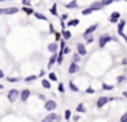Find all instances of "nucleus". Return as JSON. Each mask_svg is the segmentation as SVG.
I'll list each match as a JSON object with an SVG mask.
<instances>
[{"mask_svg": "<svg viewBox=\"0 0 127 122\" xmlns=\"http://www.w3.org/2000/svg\"><path fill=\"white\" fill-rule=\"evenodd\" d=\"M101 1H102V4H104V7H105V5H109L111 3H112V0H101Z\"/></svg>", "mask_w": 127, "mask_h": 122, "instance_id": "f704fd0d", "label": "nucleus"}, {"mask_svg": "<svg viewBox=\"0 0 127 122\" xmlns=\"http://www.w3.org/2000/svg\"><path fill=\"white\" fill-rule=\"evenodd\" d=\"M49 80H52V81H56L58 80V77H56V75L53 72H49Z\"/></svg>", "mask_w": 127, "mask_h": 122, "instance_id": "c756f323", "label": "nucleus"}, {"mask_svg": "<svg viewBox=\"0 0 127 122\" xmlns=\"http://www.w3.org/2000/svg\"><path fill=\"white\" fill-rule=\"evenodd\" d=\"M86 92H88V94H94V89H93V88H90V87H89V88L86 89Z\"/></svg>", "mask_w": 127, "mask_h": 122, "instance_id": "58836bf2", "label": "nucleus"}, {"mask_svg": "<svg viewBox=\"0 0 127 122\" xmlns=\"http://www.w3.org/2000/svg\"><path fill=\"white\" fill-rule=\"evenodd\" d=\"M64 48H66V46H64V42H63V41H62V43H60V50H63Z\"/></svg>", "mask_w": 127, "mask_h": 122, "instance_id": "79ce46f5", "label": "nucleus"}, {"mask_svg": "<svg viewBox=\"0 0 127 122\" xmlns=\"http://www.w3.org/2000/svg\"><path fill=\"white\" fill-rule=\"evenodd\" d=\"M124 26H126V20H120V22H119V24H118V33H119V34L123 33Z\"/></svg>", "mask_w": 127, "mask_h": 122, "instance_id": "2eb2a0df", "label": "nucleus"}, {"mask_svg": "<svg viewBox=\"0 0 127 122\" xmlns=\"http://www.w3.org/2000/svg\"><path fill=\"white\" fill-rule=\"evenodd\" d=\"M29 96H30V91H29V89H23V91L21 92V100H22V102H26Z\"/></svg>", "mask_w": 127, "mask_h": 122, "instance_id": "9b49d317", "label": "nucleus"}, {"mask_svg": "<svg viewBox=\"0 0 127 122\" xmlns=\"http://www.w3.org/2000/svg\"><path fill=\"white\" fill-rule=\"evenodd\" d=\"M78 70H79V67H78V62H71L68 67V73H77Z\"/></svg>", "mask_w": 127, "mask_h": 122, "instance_id": "6e6552de", "label": "nucleus"}, {"mask_svg": "<svg viewBox=\"0 0 127 122\" xmlns=\"http://www.w3.org/2000/svg\"><path fill=\"white\" fill-rule=\"evenodd\" d=\"M113 88V86H109V84H102V89H107V91H111V89Z\"/></svg>", "mask_w": 127, "mask_h": 122, "instance_id": "cd10ccee", "label": "nucleus"}, {"mask_svg": "<svg viewBox=\"0 0 127 122\" xmlns=\"http://www.w3.org/2000/svg\"><path fill=\"white\" fill-rule=\"evenodd\" d=\"M120 121H122V122H127V111H126V113H124L123 115L120 117Z\"/></svg>", "mask_w": 127, "mask_h": 122, "instance_id": "2f4dec72", "label": "nucleus"}, {"mask_svg": "<svg viewBox=\"0 0 127 122\" xmlns=\"http://www.w3.org/2000/svg\"><path fill=\"white\" fill-rule=\"evenodd\" d=\"M0 1H6V0H0Z\"/></svg>", "mask_w": 127, "mask_h": 122, "instance_id": "09e8293b", "label": "nucleus"}, {"mask_svg": "<svg viewBox=\"0 0 127 122\" xmlns=\"http://www.w3.org/2000/svg\"><path fill=\"white\" fill-rule=\"evenodd\" d=\"M23 10H25V12L28 14V15H30V14H34V12H33V10H32L30 7H26V5H25V7H23Z\"/></svg>", "mask_w": 127, "mask_h": 122, "instance_id": "c85d7f7f", "label": "nucleus"}, {"mask_svg": "<svg viewBox=\"0 0 127 122\" xmlns=\"http://www.w3.org/2000/svg\"><path fill=\"white\" fill-rule=\"evenodd\" d=\"M97 27H98V24H97V23H94V24H92V26H89V27H88V30H85V31H83V37L93 34V33L96 31V29H97Z\"/></svg>", "mask_w": 127, "mask_h": 122, "instance_id": "20e7f679", "label": "nucleus"}, {"mask_svg": "<svg viewBox=\"0 0 127 122\" xmlns=\"http://www.w3.org/2000/svg\"><path fill=\"white\" fill-rule=\"evenodd\" d=\"M70 52H71V49H70V48H64V49H63V53H64V54H68Z\"/></svg>", "mask_w": 127, "mask_h": 122, "instance_id": "4c0bfd02", "label": "nucleus"}, {"mask_svg": "<svg viewBox=\"0 0 127 122\" xmlns=\"http://www.w3.org/2000/svg\"><path fill=\"white\" fill-rule=\"evenodd\" d=\"M34 16H36L37 19H41V20H47V18H45L42 14H40V12H34Z\"/></svg>", "mask_w": 127, "mask_h": 122, "instance_id": "5701e85b", "label": "nucleus"}, {"mask_svg": "<svg viewBox=\"0 0 127 122\" xmlns=\"http://www.w3.org/2000/svg\"><path fill=\"white\" fill-rule=\"evenodd\" d=\"M66 19H67V15H66V14H63V15H62V20H66Z\"/></svg>", "mask_w": 127, "mask_h": 122, "instance_id": "a19ab883", "label": "nucleus"}, {"mask_svg": "<svg viewBox=\"0 0 127 122\" xmlns=\"http://www.w3.org/2000/svg\"><path fill=\"white\" fill-rule=\"evenodd\" d=\"M41 84H42V87H44V88H47V89H49V88H51V83H49V80H42V81H41Z\"/></svg>", "mask_w": 127, "mask_h": 122, "instance_id": "6ab92c4d", "label": "nucleus"}, {"mask_svg": "<svg viewBox=\"0 0 127 122\" xmlns=\"http://www.w3.org/2000/svg\"><path fill=\"white\" fill-rule=\"evenodd\" d=\"M56 107H58V105H56L55 100H48V102L45 103V108H47L48 111H53Z\"/></svg>", "mask_w": 127, "mask_h": 122, "instance_id": "423d86ee", "label": "nucleus"}, {"mask_svg": "<svg viewBox=\"0 0 127 122\" xmlns=\"http://www.w3.org/2000/svg\"><path fill=\"white\" fill-rule=\"evenodd\" d=\"M58 89L62 92V94H63V92H64V86H63V84H59V86H58Z\"/></svg>", "mask_w": 127, "mask_h": 122, "instance_id": "c9c22d12", "label": "nucleus"}, {"mask_svg": "<svg viewBox=\"0 0 127 122\" xmlns=\"http://www.w3.org/2000/svg\"><path fill=\"white\" fill-rule=\"evenodd\" d=\"M109 41H115V39H113L112 37H109V35H108V34H102L101 37H100V41H98V46H100V48H104V46L107 45L108 42H109Z\"/></svg>", "mask_w": 127, "mask_h": 122, "instance_id": "f257e3e1", "label": "nucleus"}, {"mask_svg": "<svg viewBox=\"0 0 127 122\" xmlns=\"http://www.w3.org/2000/svg\"><path fill=\"white\" fill-rule=\"evenodd\" d=\"M7 80L11 81V83H14V81H18V80H19V77H7Z\"/></svg>", "mask_w": 127, "mask_h": 122, "instance_id": "473e14b6", "label": "nucleus"}, {"mask_svg": "<svg viewBox=\"0 0 127 122\" xmlns=\"http://www.w3.org/2000/svg\"><path fill=\"white\" fill-rule=\"evenodd\" d=\"M22 4L26 7H30V0H22Z\"/></svg>", "mask_w": 127, "mask_h": 122, "instance_id": "72a5a7b5", "label": "nucleus"}, {"mask_svg": "<svg viewBox=\"0 0 127 122\" xmlns=\"http://www.w3.org/2000/svg\"><path fill=\"white\" fill-rule=\"evenodd\" d=\"M70 88H71L72 91H75V92H78V91H79V88H78V87L75 86V84L72 83V81H70Z\"/></svg>", "mask_w": 127, "mask_h": 122, "instance_id": "a878e982", "label": "nucleus"}, {"mask_svg": "<svg viewBox=\"0 0 127 122\" xmlns=\"http://www.w3.org/2000/svg\"><path fill=\"white\" fill-rule=\"evenodd\" d=\"M58 49H59V45H58V43H55V42H52V43L48 45V50H49L51 53H56Z\"/></svg>", "mask_w": 127, "mask_h": 122, "instance_id": "ddd939ff", "label": "nucleus"}, {"mask_svg": "<svg viewBox=\"0 0 127 122\" xmlns=\"http://www.w3.org/2000/svg\"><path fill=\"white\" fill-rule=\"evenodd\" d=\"M4 77V73H3V70H0V79H3Z\"/></svg>", "mask_w": 127, "mask_h": 122, "instance_id": "c03bdc74", "label": "nucleus"}, {"mask_svg": "<svg viewBox=\"0 0 127 122\" xmlns=\"http://www.w3.org/2000/svg\"><path fill=\"white\" fill-rule=\"evenodd\" d=\"M93 8H92V7H89V8H86V10H83L82 11V15H90V14L92 12H93Z\"/></svg>", "mask_w": 127, "mask_h": 122, "instance_id": "aec40b11", "label": "nucleus"}, {"mask_svg": "<svg viewBox=\"0 0 127 122\" xmlns=\"http://www.w3.org/2000/svg\"><path fill=\"white\" fill-rule=\"evenodd\" d=\"M19 95H21V92L18 91V89H10V92L7 94V98H8L10 102H15Z\"/></svg>", "mask_w": 127, "mask_h": 122, "instance_id": "f03ea898", "label": "nucleus"}, {"mask_svg": "<svg viewBox=\"0 0 127 122\" xmlns=\"http://www.w3.org/2000/svg\"><path fill=\"white\" fill-rule=\"evenodd\" d=\"M63 54H64V53H63V50H60V53H59V56H58V61H56L59 65H60L62 62H63Z\"/></svg>", "mask_w": 127, "mask_h": 122, "instance_id": "4be33fe9", "label": "nucleus"}, {"mask_svg": "<svg viewBox=\"0 0 127 122\" xmlns=\"http://www.w3.org/2000/svg\"><path fill=\"white\" fill-rule=\"evenodd\" d=\"M108 100H109V99H108L107 96H100L98 100H97V107H98V108L104 107V106L108 103Z\"/></svg>", "mask_w": 127, "mask_h": 122, "instance_id": "0eeeda50", "label": "nucleus"}, {"mask_svg": "<svg viewBox=\"0 0 127 122\" xmlns=\"http://www.w3.org/2000/svg\"><path fill=\"white\" fill-rule=\"evenodd\" d=\"M77 111L78 113H86V107L82 105V103H79V105L77 106Z\"/></svg>", "mask_w": 127, "mask_h": 122, "instance_id": "f3484780", "label": "nucleus"}, {"mask_svg": "<svg viewBox=\"0 0 127 122\" xmlns=\"http://www.w3.org/2000/svg\"><path fill=\"white\" fill-rule=\"evenodd\" d=\"M78 23H79V20H78V19H74V20H68L67 26H68V27H71V26H77Z\"/></svg>", "mask_w": 127, "mask_h": 122, "instance_id": "412c9836", "label": "nucleus"}, {"mask_svg": "<svg viewBox=\"0 0 127 122\" xmlns=\"http://www.w3.org/2000/svg\"><path fill=\"white\" fill-rule=\"evenodd\" d=\"M77 50H78V53H79L81 56H85V54L88 53V50H86V48H85L83 43H78V45H77Z\"/></svg>", "mask_w": 127, "mask_h": 122, "instance_id": "1a4fd4ad", "label": "nucleus"}, {"mask_svg": "<svg viewBox=\"0 0 127 122\" xmlns=\"http://www.w3.org/2000/svg\"><path fill=\"white\" fill-rule=\"evenodd\" d=\"M51 12H52L53 15H58V11H56V5H53V7L51 8Z\"/></svg>", "mask_w": 127, "mask_h": 122, "instance_id": "e433bc0d", "label": "nucleus"}, {"mask_svg": "<svg viewBox=\"0 0 127 122\" xmlns=\"http://www.w3.org/2000/svg\"><path fill=\"white\" fill-rule=\"evenodd\" d=\"M49 33H55V30H53V26H52V24H49Z\"/></svg>", "mask_w": 127, "mask_h": 122, "instance_id": "ea45409f", "label": "nucleus"}, {"mask_svg": "<svg viewBox=\"0 0 127 122\" xmlns=\"http://www.w3.org/2000/svg\"><path fill=\"white\" fill-rule=\"evenodd\" d=\"M62 35H63L64 39H70V38H71V33H70L68 30H63V31H62Z\"/></svg>", "mask_w": 127, "mask_h": 122, "instance_id": "dca6fc26", "label": "nucleus"}, {"mask_svg": "<svg viewBox=\"0 0 127 122\" xmlns=\"http://www.w3.org/2000/svg\"><path fill=\"white\" fill-rule=\"evenodd\" d=\"M67 8H77L78 7V3H77V0H72V1H70L68 4L66 5Z\"/></svg>", "mask_w": 127, "mask_h": 122, "instance_id": "a211bd4d", "label": "nucleus"}, {"mask_svg": "<svg viewBox=\"0 0 127 122\" xmlns=\"http://www.w3.org/2000/svg\"><path fill=\"white\" fill-rule=\"evenodd\" d=\"M123 96H124V98H127V91H123Z\"/></svg>", "mask_w": 127, "mask_h": 122, "instance_id": "a18cd8bd", "label": "nucleus"}, {"mask_svg": "<svg viewBox=\"0 0 127 122\" xmlns=\"http://www.w3.org/2000/svg\"><path fill=\"white\" fill-rule=\"evenodd\" d=\"M112 1H119V0H112Z\"/></svg>", "mask_w": 127, "mask_h": 122, "instance_id": "de8ad7c7", "label": "nucleus"}, {"mask_svg": "<svg viewBox=\"0 0 127 122\" xmlns=\"http://www.w3.org/2000/svg\"><path fill=\"white\" fill-rule=\"evenodd\" d=\"M90 7L93 8L94 11H98V10H101V8L104 7V4H102V1H101V0H100V1H94L93 4L90 5Z\"/></svg>", "mask_w": 127, "mask_h": 122, "instance_id": "f8f14e48", "label": "nucleus"}, {"mask_svg": "<svg viewBox=\"0 0 127 122\" xmlns=\"http://www.w3.org/2000/svg\"><path fill=\"white\" fill-rule=\"evenodd\" d=\"M85 38H86V42H88V43H92L94 41V38H93V35H92V34L90 35H86Z\"/></svg>", "mask_w": 127, "mask_h": 122, "instance_id": "bb28decb", "label": "nucleus"}, {"mask_svg": "<svg viewBox=\"0 0 127 122\" xmlns=\"http://www.w3.org/2000/svg\"><path fill=\"white\" fill-rule=\"evenodd\" d=\"M79 56H81L79 53H75L74 56H72V60H74V62H78V61H79Z\"/></svg>", "mask_w": 127, "mask_h": 122, "instance_id": "7c9ffc66", "label": "nucleus"}, {"mask_svg": "<svg viewBox=\"0 0 127 122\" xmlns=\"http://www.w3.org/2000/svg\"><path fill=\"white\" fill-rule=\"evenodd\" d=\"M56 61H58V56H56V54L53 53V56H52V57H51V58H49V62H48V68H49V69H51V68H52V65L55 64Z\"/></svg>", "mask_w": 127, "mask_h": 122, "instance_id": "4468645a", "label": "nucleus"}, {"mask_svg": "<svg viewBox=\"0 0 127 122\" xmlns=\"http://www.w3.org/2000/svg\"><path fill=\"white\" fill-rule=\"evenodd\" d=\"M119 18H120V14L116 11V12H112L111 14V18H109V22L111 23H116V22L119 20Z\"/></svg>", "mask_w": 127, "mask_h": 122, "instance_id": "9d476101", "label": "nucleus"}, {"mask_svg": "<svg viewBox=\"0 0 127 122\" xmlns=\"http://www.w3.org/2000/svg\"><path fill=\"white\" fill-rule=\"evenodd\" d=\"M37 79V76H34V75H32V76H28V77L25 79V81L26 83H29V81H34Z\"/></svg>", "mask_w": 127, "mask_h": 122, "instance_id": "393cba45", "label": "nucleus"}, {"mask_svg": "<svg viewBox=\"0 0 127 122\" xmlns=\"http://www.w3.org/2000/svg\"><path fill=\"white\" fill-rule=\"evenodd\" d=\"M64 118H66L67 121H70V119H71V111H70V110L64 111Z\"/></svg>", "mask_w": 127, "mask_h": 122, "instance_id": "b1692460", "label": "nucleus"}, {"mask_svg": "<svg viewBox=\"0 0 127 122\" xmlns=\"http://www.w3.org/2000/svg\"><path fill=\"white\" fill-rule=\"evenodd\" d=\"M60 119H62V118L58 115V114L51 113L48 117H45V118H44V121H45V122H49V121H60Z\"/></svg>", "mask_w": 127, "mask_h": 122, "instance_id": "39448f33", "label": "nucleus"}, {"mask_svg": "<svg viewBox=\"0 0 127 122\" xmlns=\"http://www.w3.org/2000/svg\"><path fill=\"white\" fill-rule=\"evenodd\" d=\"M0 89H3V86H1V84H0Z\"/></svg>", "mask_w": 127, "mask_h": 122, "instance_id": "49530a36", "label": "nucleus"}, {"mask_svg": "<svg viewBox=\"0 0 127 122\" xmlns=\"http://www.w3.org/2000/svg\"><path fill=\"white\" fill-rule=\"evenodd\" d=\"M18 12V8L17 7H10V8H0V15H12V14H17Z\"/></svg>", "mask_w": 127, "mask_h": 122, "instance_id": "7ed1b4c3", "label": "nucleus"}, {"mask_svg": "<svg viewBox=\"0 0 127 122\" xmlns=\"http://www.w3.org/2000/svg\"><path fill=\"white\" fill-rule=\"evenodd\" d=\"M118 81H124V77H123V76H120V77H118Z\"/></svg>", "mask_w": 127, "mask_h": 122, "instance_id": "37998d69", "label": "nucleus"}]
</instances>
